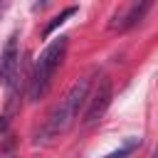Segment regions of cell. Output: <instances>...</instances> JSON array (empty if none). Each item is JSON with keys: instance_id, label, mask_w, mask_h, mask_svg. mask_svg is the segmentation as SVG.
I'll return each mask as SVG.
<instances>
[{"instance_id": "8", "label": "cell", "mask_w": 158, "mask_h": 158, "mask_svg": "<svg viewBox=\"0 0 158 158\" xmlns=\"http://www.w3.org/2000/svg\"><path fill=\"white\" fill-rule=\"evenodd\" d=\"M74 12H77V7H67V10H62L57 17H52V22L44 27V37H49V35H52V32H54L59 25H64V22H67V17H72Z\"/></svg>"}, {"instance_id": "2", "label": "cell", "mask_w": 158, "mask_h": 158, "mask_svg": "<svg viewBox=\"0 0 158 158\" xmlns=\"http://www.w3.org/2000/svg\"><path fill=\"white\" fill-rule=\"evenodd\" d=\"M67 40H69V37H64V35L54 37V40L44 47V52L37 57L35 69H32V77H30V86H27L30 101H40V99H44V94L49 91L52 79H54V72L59 69V64H62V59H64V54H67V44H69Z\"/></svg>"}, {"instance_id": "3", "label": "cell", "mask_w": 158, "mask_h": 158, "mask_svg": "<svg viewBox=\"0 0 158 158\" xmlns=\"http://www.w3.org/2000/svg\"><path fill=\"white\" fill-rule=\"evenodd\" d=\"M111 104V81L101 77L94 86V91L86 96V109H84V126H94L109 109Z\"/></svg>"}, {"instance_id": "4", "label": "cell", "mask_w": 158, "mask_h": 158, "mask_svg": "<svg viewBox=\"0 0 158 158\" xmlns=\"http://www.w3.org/2000/svg\"><path fill=\"white\" fill-rule=\"evenodd\" d=\"M17 67H20V47H17V32H12L2 47V54H0V81L12 84Z\"/></svg>"}, {"instance_id": "10", "label": "cell", "mask_w": 158, "mask_h": 158, "mask_svg": "<svg viewBox=\"0 0 158 158\" xmlns=\"http://www.w3.org/2000/svg\"><path fill=\"white\" fill-rule=\"evenodd\" d=\"M7 5H10V0H0V17L5 15V10H7Z\"/></svg>"}, {"instance_id": "5", "label": "cell", "mask_w": 158, "mask_h": 158, "mask_svg": "<svg viewBox=\"0 0 158 158\" xmlns=\"http://www.w3.org/2000/svg\"><path fill=\"white\" fill-rule=\"evenodd\" d=\"M153 2H156V0H131L128 7H126L123 15H121V22H116L114 30H116V27H118V30H128V27H133L136 22H141V20L146 17V12L153 7Z\"/></svg>"}, {"instance_id": "11", "label": "cell", "mask_w": 158, "mask_h": 158, "mask_svg": "<svg viewBox=\"0 0 158 158\" xmlns=\"http://www.w3.org/2000/svg\"><path fill=\"white\" fill-rule=\"evenodd\" d=\"M5 128H7V121L0 116V133H5Z\"/></svg>"}, {"instance_id": "12", "label": "cell", "mask_w": 158, "mask_h": 158, "mask_svg": "<svg viewBox=\"0 0 158 158\" xmlns=\"http://www.w3.org/2000/svg\"><path fill=\"white\" fill-rule=\"evenodd\" d=\"M153 158H158V146H156V151H153Z\"/></svg>"}, {"instance_id": "9", "label": "cell", "mask_w": 158, "mask_h": 158, "mask_svg": "<svg viewBox=\"0 0 158 158\" xmlns=\"http://www.w3.org/2000/svg\"><path fill=\"white\" fill-rule=\"evenodd\" d=\"M47 2H49V0H35V2H32V10H44Z\"/></svg>"}, {"instance_id": "7", "label": "cell", "mask_w": 158, "mask_h": 158, "mask_svg": "<svg viewBox=\"0 0 158 158\" xmlns=\"http://www.w3.org/2000/svg\"><path fill=\"white\" fill-rule=\"evenodd\" d=\"M0 158H17V138L12 133L0 138Z\"/></svg>"}, {"instance_id": "6", "label": "cell", "mask_w": 158, "mask_h": 158, "mask_svg": "<svg viewBox=\"0 0 158 158\" xmlns=\"http://www.w3.org/2000/svg\"><path fill=\"white\" fill-rule=\"evenodd\" d=\"M138 146H141V138H126L121 148H116V151L106 153L104 158H126V156H131V153H133V151H136Z\"/></svg>"}, {"instance_id": "1", "label": "cell", "mask_w": 158, "mask_h": 158, "mask_svg": "<svg viewBox=\"0 0 158 158\" xmlns=\"http://www.w3.org/2000/svg\"><path fill=\"white\" fill-rule=\"evenodd\" d=\"M89 86H91V74L89 77H81L69 91H67V96L54 106V111L47 116V121H44V126H42V131H40V136H37V143H49L52 138H59L62 133H67L74 123H77V118H79V111L84 109V104H86V96H89Z\"/></svg>"}]
</instances>
